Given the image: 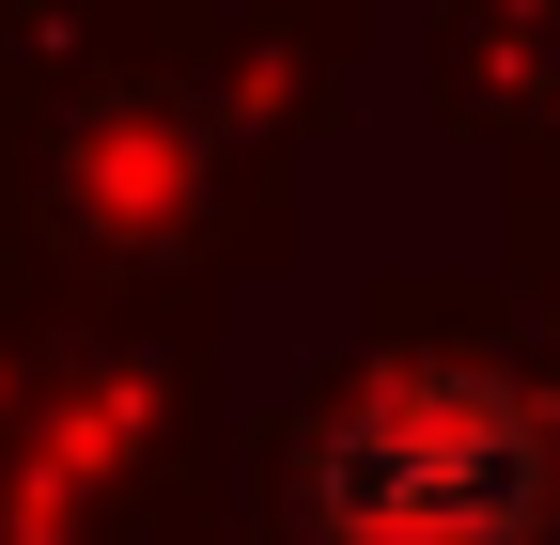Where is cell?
Listing matches in <instances>:
<instances>
[{
	"label": "cell",
	"mask_w": 560,
	"mask_h": 545,
	"mask_svg": "<svg viewBox=\"0 0 560 545\" xmlns=\"http://www.w3.org/2000/svg\"><path fill=\"white\" fill-rule=\"evenodd\" d=\"M545 514V405L514 374H374L312 437V530L327 545H514Z\"/></svg>",
	"instance_id": "1"
}]
</instances>
